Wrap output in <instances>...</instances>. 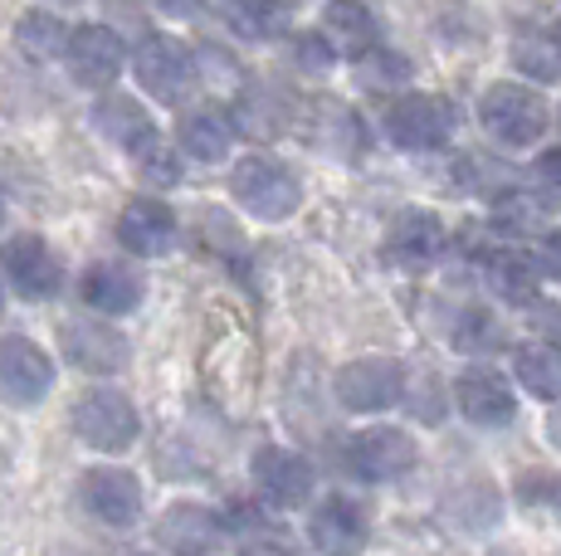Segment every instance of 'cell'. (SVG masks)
I'll use <instances>...</instances> for the list:
<instances>
[{"label": "cell", "mask_w": 561, "mask_h": 556, "mask_svg": "<svg viewBox=\"0 0 561 556\" xmlns=\"http://www.w3.org/2000/svg\"><path fill=\"white\" fill-rule=\"evenodd\" d=\"M230 190L254 220H288L304 200V186H298L294 166H284L268 152H250L240 157L230 171Z\"/></svg>", "instance_id": "1"}, {"label": "cell", "mask_w": 561, "mask_h": 556, "mask_svg": "<svg viewBox=\"0 0 561 556\" xmlns=\"http://www.w3.org/2000/svg\"><path fill=\"white\" fill-rule=\"evenodd\" d=\"M479 123L499 147H513L517 152V147L542 142L552 113H547L542 93L527 89V83H493V89L479 99Z\"/></svg>", "instance_id": "2"}, {"label": "cell", "mask_w": 561, "mask_h": 556, "mask_svg": "<svg viewBox=\"0 0 561 556\" xmlns=\"http://www.w3.org/2000/svg\"><path fill=\"white\" fill-rule=\"evenodd\" d=\"M137 430H142L137 405L127 401L123 391L93 386L73 401V435L89 449H99V454H123V449H133Z\"/></svg>", "instance_id": "3"}, {"label": "cell", "mask_w": 561, "mask_h": 556, "mask_svg": "<svg viewBox=\"0 0 561 556\" xmlns=\"http://www.w3.org/2000/svg\"><path fill=\"white\" fill-rule=\"evenodd\" d=\"M133 73L142 83L147 99L157 103H181L201 79V63H196V49L181 45L176 35H147L133 55Z\"/></svg>", "instance_id": "4"}, {"label": "cell", "mask_w": 561, "mask_h": 556, "mask_svg": "<svg viewBox=\"0 0 561 556\" xmlns=\"http://www.w3.org/2000/svg\"><path fill=\"white\" fill-rule=\"evenodd\" d=\"M420 449L405 430L396 425H371V430H357L347 444H342V468H347L357 484H396L415 468Z\"/></svg>", "instance_id": "5"}, {"label": "cell", "mask_w": 561, "mask_h": 556, "mask_svg": "<svg viewBox=\"0 0 561 556\" xmlns=\"http://www.w3.org/2000/svg\"><path fill=\"white\" fill-rule=\"evenodd\" d=\"M455 103L445 93H401V99L386 108V137H391L401 152H435L455 137Z\"/></svg>", "instance_id": "6"}, {"label": "cell", "mask_w": 561, "mask_h": 556, "mask_svg": "<svg viewBox=\"0 0 561 556\" xmlns=\"http://www.w3.org/2000/svg\"><path fill=\"white\" fill-rule=\"evenodd\" d=\"M0 278L25 303H45L64 288V264L39 234H15V240L0 244Z\"/></svg>", "instance_id": "7"}, {"label": "cell", "mask_w": 561, "mask_h": 556, "mask_svg": "<svg viewBox=\"0 0 561 556\" xmlns=\"http://www.w3.org/2000/svg\"><path fill=\"white\" fill-rule=\"evenodd\" d=\"M405 386H410V377L396 357H357L337 371V401L347 405V410H362V415L401 405Z\"/></svg>", "instance_id": "8"}, {"label": "cell", "mask_w": 561, "mask_h": 556, "mask_svg": "<svg viewBox=\"0 0 561 556\" xmlns=\"http://www.w3.org/2000/svg\"><path fill=\"white\" fill-rule=\"evenodd\" d=\"M308 542L322 556H362L371 542V512L352 494H328L308 512Z\"/></svg>", "instance_id": "9"}, {"label": "cell", "mask_w": 561, "mask_h": 556, "mask_svg": "<svg viewBox=\"0 0 561 556\" xmlns=\"http://www.w3.org/2000/svg\"><path fill=\"white\" fill-rule=\"evenodd\" d=\"M64 69H69V79L89 93L113 89L117 73L127 69V45L107 25H73L69 45H64Z\"/></svg>", "instance_id": "10"}, {"label": "cell", "mask_w": 561, "mask_h": 556, "mask_svg": "<svg viewBox=\"0 0 561 556\" xmlns=\"http://www.w3.org/2000/svg\"><path fill=\"white\" fill-rule=\"evenodd\" d=\"M445 244H449V230L435 210H401V216L391 220V230H386L381 254H386V264H396V269L425 274L445 259Z\"/></svg>", "instance_id": "11"}, {"label": "cell", "mask_w": 561, "mask_h": 556, "mask_svg": "<svg viewBox=\"0 0 561 556\" xmlns=\"http://www.w3.org/2000/svg\"><path fill=\"white\" fill-rule=\"evenodd\" d=\"M250 478L268 508H304L312 498V464L284 444H264L250 459Z\"/></svg>", "instance_id": "12"}, {"label": "cell", "mask_w": 561, "mask_h": 556, "mask_svg": "<svg viewBox=\"0 0 561 556\" xmlns=\"http://www.w3.org/2000/svg\"><path fill=\"white\" fill-rule=\"evenodd\" d=\"M54 386V361L39 341L0 337V401L5 405H39Z\"/></svg>", "instance_id": "13"}, {"label": "cell", "mask_w": 561, "mask_h": 556, "mask_svg": "<svg viewBox=\"0 0 561 556\" xmlns=\"http://www.w3.org/2000/svg\"><path fill=\"white\" fill-rule=\"evenodd\" d=\"M79 498L107 528H133L142 518V484H137L133 468H117V464L89 468L79 484Z\"/></svg>", "instance_id": "14"}, {"label": "cell", "mask_w": 561, "mask_h": 556, "mask_svg": "<svg viewBox=\"0 0 561 556\" xmlns=\"http://www.w3.org/2000/svg\"><path fill=\"white\" fill-rule=\"evenodd\" d=\"M142 293H147L142 274H137V264H127V259H93L79 278V298L103 317L133 313V308L142 303Z\"/></svg>", "instance_id": "15"}, {"label": "cell", "mask_w": 561, "mask_h": 556, "mask_svg": "<svg viewBox=\"0 0 561 556\" xmlns=\"http://www.w3.org/2000/svg\"><path fill=\"white\" fill-rule=\"evenodd\" d=\"M117 244H123L127 254H137V259H157V254H167L171 244H176V210L157 196L127 200L123 216H117Z\"/></svg>", "instance_id": "16"}, {"label": "cell", "mask_w": 561, "mask_h": 556, "mask_svg": "<svg viewBox=\"0 0 561 556\" xmlns=\"http://www.w3.org/2000/svg\"><path fill=\"white\" fill-rule=\"evenodd\" d=\"M225 537V518H215L201 502H171L157 518V542L171 556H210Z\"/></svg>", "instance_id": "17"}, {"label": "cell", "mask_w": 561, "mask_h": 556, "mask_svg": "<svg viewBox=\"0 0 561 556\" xmlns=\"http://www.w3.org/2000/svg\"><path fill=\"white\" fill-rule=\"evenodd\" d=\"M64 357L89 377H113L127 367V337L103 327L99 317H73L64 323Z\"/></svg>", "instance_id": "18"}, {"label": "cell", "mask_w": 561, "mask_h": 556, "mask_svg": "<svg viewBox=\"0 0 561 556\" xmlns=\"http://www.w3.org/2000/svg\"><path fill=\"white\" fill-rule=\"evenodd\" d=\"M455 401H459L463 420L483 425V430L513 425V415H517V395H513V386L499 377V371H489V367L463 371V377L455 381Z\"/></svg>", "instance_id": "19"}, {"label": "cell", "mask_w": 561, "mask_h": 556, "mask_svg": "<svg viewBox=\"0 0 561 556\" xmlns=\"http://www.w3.org/2000/svg\"><path fill=\"white\" fill-rule=\"evenodd\" d=\"M322 35L332 39V49L347 59H362L366 49L381 45V20L366 0H328L322 5Z\"/></svg>", "instance_id": "20"}, {"label": "cell", "mask_w": 561, "mask_h": 556, "mask_svg": "<svg viewBox=\"0 0 561 556\" xmlns=\"http://www.w3.org/2000/svg\"><path fill=\"white\" fill-rule=\"evenodd\" d=\"M234 132H240V127H234V113H225L210 103V108H191L181 117L176 142L191 162H225L234 147Z\"/></svg>", "instance_id": "21"}, {"label": "cell", "mask_w": 561, "mask_h": 556, "mask_svg": "<svg viewBox=\"0 0 561 556\" xmlns=\"http://www.w3.org/2000/svg\"><path fill=\"white\" fill-rule=\"evenodd\" d=\"M220 15L240 39L268 45V39L288 35V25H294V0H220Z\"/></svg>", "instance_id": "22"}, {"label": "cell", "mask_w": 561, "mask_h": 556, "mask_svg": "<svg viewBox=\"0 0 561 556\" xmlns=\"http://www.w3.org/2000/svg\"><path fill=\"white\" fill-rule=\"evenodd\" d=\"M93 123H99V132L107 137V142L127 147V152H133L142 137L157 132L152 113H147L137 99H127V93H107V99L93 103Z\"/></svg>", "instance_id": "23"}, {"label": "cell", "mask_w": 561, "mask_h": 556, "mask_svg": "<svg viewBox=\"0 0 561 556\" xmlns=\"http://www.w3.org/2000/svg\"><path fill=\"white\" fill-rule=\"evenodd\" d=\"M483 278H489V293L503 298L508 308H527L537 298V264L527 259V254H517V250L489 254V269H483Z\"/></svg>", "instance_id": "24"}, {"label": "cell", "mask_w": 561, "mask_h": 556, "mask_svg": "<svg viewBox=\"0 0 561 556\" xmlns=\"http://www.w3.org/2000/svg\"><path fill=\"white\" fill-rule=\"evenodd\" d=\"M513 377L537 401H561V351L552 341H527L513 351Z\"/></svg>", "instance_id": "25"}, {"label": "cell", "mask_w": 561, "mask_h": 556, "mask_svg": "<svg viewBox=\"0 0 561 556\" xmlns=\"http://www.w3.org/2000/svg\"><path fill=\"white\" fill-rule=\"evenodd\" d=\"M513 63L523 79L533 83H557L561 79V35L557 30H527L513 39Z\"/></svg>", "instance_id": "26"}, {"label": "cell", "mask_w": 561, "mask_h": 556, "mask_svg": "<svg viewBox=\"0 0 561 556\" xmlns=\"http://www.w3.org/2000/svg\"><path fill=\"white\" fill-rule=\"evenodd\" d=\"M15 45L25 49L30 59H59L64 45H69V25H64L54 10H30L15 25Z\"/></svg>", "instance_id": "27"}, {"label": "cell", "mask_w": 561, "mask_h": 556, "mask_svg": "<svg viewBox=\"0 0 561 556\" xmlns=\"http://www.w3.org/2000/svg\"><path fill=\"white\" fill-rule=\"evenodd\" d=\"M133 162H137V171H142L147 181H152V186H176L181 181V152H176V142H167V137L161 132H152V137H142V142L133 147Z\"/></svg>", "instance_id": "28"}, {"label": "cell", "mask_w": 561, "mask_h": 556, "mask_svg": "<svg viewBox=\"0 0 561 556\" xmlns=\"http://www.w3.org/2000/svg\"><path fill=\"white\" fill-rule=\"evenodd\" d=\"M455 341L459 351H473V357H483V351H499L503 347V323L489 313V308H463L455 317Z\"/></svg>", "instance_id": "29"}, {"label": "cell", "mask_w": 561, "mask_h": 556, "mask_svg": "<svg viewBox=\"0 0 561 556\" xmlns=\"http://www.w3.org/2000/svg\"><path fill=\"white\" fill-rule=\"evenodd\" d=\"M542 200L533 196V190H503L499 200H493V224L508 234H537L542 230Z\"/></svg>", "instance_id": "30"}, {"label": "cell", "mask_w": 561, "mask_h": 556, "mask_svg": "<svg viewBox=\"0 0 561 556\" xmlns=\"http://www.w3.org/2000/svg\"><path fill=\"white\" fill-rule=\"evenodd\" d=\"M357 73H362L366 89H401L410 79V59L396 55V49H386V45H376L357 59Z\"/></svg>", "instance_id": "31"}, {"label": "cell", "mask_w": 561, "mask_h": 556, "mask_svg": "<svg viewBox=\"0 0 561 556\" xmlns=\"http://www.w3.org/2000/svg\"><path fill=\"white\" fill-rule=\"evenodd\" d=\"M288 49H294V63L308 73H322L337 63V49H332V39L322 35V30H304V35L288 39Z\"/></svg>", "instance_id": "32"}, {"label": "cell", "mask_w": 561, "mask_h": 556, "mask_svg": "<svg viewBox=\"0 0 561 556\" xmlns=\"http://www.w3.org/2000/svg\"><path fill=\"white\" fill-rule=\"evenodd\" d=\"M240 556H298V552H294V542H288L278 528L259 522V528L240 532Z\"/></svg>", "instance_id": "33"}, {"label": "cell", "mask_w": 561, "mask_h": 556, "mask_svg": "<svg viewBox=\"0 0 561 556\" xmlns=\"http://www.w3.org/2000/svg\"><path fill=\"white\" fill-rule=\"evenodd\" d=\"M557 488H561L557 474H523V484H517V498H523L527 508H537V502H557Z\"/></svg>", "instance_id": "34"}, {"label": "cell", "mask_w": 561, "mask_h": 556, "mask_svg": "<svg viewBox=\"0 0 561 556\" xmlns=\"http://www.w3.org/2000/svg\"><path fill=\"white\" fill-rule=\"evenodd\" d=\"M533 176L542 181V190H547V196H552V200H561V147H547V152L537 157Z\"/></svg>", "instance_id": "35"}, {"label": "cell", "mask_w": 561, "mask_h": 556, "mask_svg": "<svg viewBox=\"0 0 561 556\" xmlns=\"http://www.w3.org/2000/svg\"><path fill=\"white\" fill-rule=\"evenodd\" d=\"M537 259H542V274H552L557 283H561V230H552L542 240V254H537Z\"/></svg>", "instance_id": "36"}, {"label": "cell", "mask_w": 561, "mask_h": 556, "mask_svg": "<svg viewBox=\"0 0 561 556\" xmlns=\"http://www.w3.org/2000/svg\"><path fill=\"white\" fill-rule=\"evenodd\" d=\"M152 5L161 10V15H171V20H191V15H201L205 10V0H152Z\"/></svg>", "instance_id": "37"}, {"label": "cell", "mask_w": 561, "mask_h": 556, "mask_svg": "<svg viewBox=\"0 0 561 556\" xmlns=\"http://www.w3.org/2000/svg\"><path fill=\"white\" fill-rule=\"evenodd\" d=\"M547 337H552V347L561 351V308L557 313H547Z\"/></svg>", "instance_id": "38"}, {"label": "cell", "mask_w": 561, "mask_h": 556, "mask_svg": "<svg viewBox=\"0 0 561 556\" xmlns=\"http://www.w3.org/2000/svg\"><path fill=\"white\" fill-rule=\"evenodd\" d=\"M552 440L561 444V415H552Z\"/></svg>", "instance_id": "39"}, {"label": "cell", "mask_w": 561, "mask_h": 556, "mask_svg": "<svg viewBox=\"0 0 561 556\" xmlns=\"http://www.w3.org/2000/svg\"><path fill=\"white\" fill-rule=\"evenodd\" d=\"M0 313H5V278H0Z\"/></svg>", "instance_id": "40"}, {"label": "cell", "mask_w": 561, "mask_h": 556, "mask_svg": "<svg viewBox=\"0 0 561 556\" xmlns=\"http://www.w3.org/2000/svg\"><path fill=\"white\" fill-rule=\"evenodd\" d=\"M0 216H5V196H0Z\"/></svg>", "instance_id": "41"}, {"label": "cell", "mask_w": 561, "mask_h": 556, "mask_svg": "<svg viewBox=\"0 0 561 556\" xmlns=\"http://www.w3.org/2000/svg\"><path fill=\"white\" fill-rule=\"evenodd\" d=\"M557 512H561V488H557Z\"/></svg>", "instance_id": "42"}, {"label": "cell", "mask_w": 561, "mask_h": 556, "mask_svg": "<svg viewBox=\"0 0 561 556\" xmlns=\"http://www.w3.org/2000/svg\"><path fill=\"white\" fill-rule=\"evenodd\" d=\"M137 556H147V552H137Z\"/></svg>", "instance_id": "43"}, {"label": "cell", "mask_w": 561, "mask_h": 556, "mask_svg": "<svg viewBox=\"0 0 561 556\" xmlns=\"http://www.w3.org/2000/svg\"><path fill=\"white\" fill-rule=\"evenodd\" d=\"M557 35H561V30H557Z\"/></svg>", "instance_id": "44"}]
</instances>
